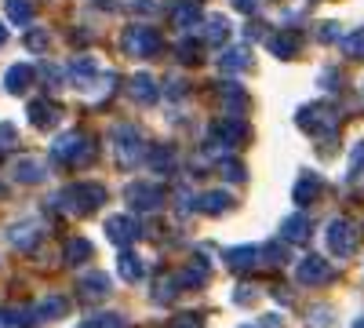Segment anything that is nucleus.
Returning a JSON list of instances; mask_svg holds the SVG:
<instances>
[{
	"instance_id": "obj_1",
	"label": "nucleus",
	"mask_w": 364,
	"mask_h": 328,
	"mask_svg": "<svg viewBox=\"0 0 364 328\" xmlns=\"http://www.w3.org/2000/svg\"><path fill=\"white\" fill-rule=\"evenodd\" d=\"M106 201V190L99 183H77V186H66L63 194L55 197V204L63 208V212L70 216H87V212H95V208Z\"/></svg>"
},
{
	"instance_id": "obj_2",
	"label": "nucleus",
	"mask_w": 364,
	"mask_h": 328,
	"mask_svg": "<svg viewBox=\"0 0 364 328\" xmlns=\"http://www.w3.org/2000/svg\"><path fill=\"white\" fill-rule=\"evenodd\" d=\"M113 150H117V161L124 164V168H135V164L146 157V142H142L139 128L120 125V128L113 132Z\"/></svg>"
},
{
	"instance_id": "obj_3",
	"label": "nucleus",
	"mask_w": 364,
	"mask_h": 328,
	"mask_svg": "<svg viewBox=\"0 0 364 328\" xmlns=\"http://www.w3.org/2000/svg\"><path fill=\"white\" fill-rule=\"evenodd\" d=\"M295 121H299L302 132H310V135H317V139H331V135H336V128H339L336 113L324 110V106H302Z\"/></svg>"
},
{
	"instance_id": "obj_4",
	"label": "nucleus",
	"mask_w": 364,
	"mask_h": 328,
	"mask_svg": "<svg viewBox=\"0 0 364 328\" xmlns=\"http://www.w3.org/2000/svg\"><path fill=\"white\" fill-rule=\"evenodd\" d=\"M124 51L135 55V58H149L161 51V33L154 26H132L124 33Z\"/></svg>"
},
{
	"instance_id": "obj_5",
	"label": "nucleus",
	"mask_w": 364,
	"mask_h": 328,
	"mask_svg": "<svg viewBox=\"0 0 364 328\" xmlns=\"http://www.w3.org/2000/svg\"><path fill=\"white\" fill-rule=\"evenodd\" d=\"M51 157H55L58 164H77V161L91 157V146H87V139H84L80 132H70V135H63V139H55Z\"/></svg>"
},
{
	"instance_id": "obj_6",
	"label": "nucleus",
	"mask_w": 364,
	"mask_h": 328,
	"mask_svg": "<svg viewBox=\"0 0 364 328\" xmlns=\"http://www.w3.org/2000/svg\"><path fill=\"white\" fill-rule=\"evenodd\" d=\"M324 237H328L331 255H339V259H346V255L357 248V230H353V223H346V219H331Z\"/></svg>"
},
{
	"instance_id": "obj_7",
	"label": "nucleus",
	"mask_w": 364,
	"mask_h": 328,
	"mask_svg": "<svg viewBox=\"0 0 364 328\" xmlns=\"http://www.w3.org/2000/svg\"><path fill=\"white\" fill-rule=\"evenodd\" d=\"M124 197L132 201L135 212H157L161 201H164L161 186H154V183H132V186L124 190Z\"/></svg>"
},
{
	"instance_id": "obj_8",
	"label": "nucleus",
	"mask_w": 364,
	"mask_h": 328,
	"mask_svg": "<svg viewBox=\"0 0 364 328\" xmlns=\"http://www.w3.org/2000/svg\"><path fill=\"white\" fill-rule=\"evenodd\" d=\"M248 139V125L240 121V117H226L211 128V146H240Z\"/></svg>"
},
{
	"instance_id": "obj_9",
	"label": "nucleus",
	"mask_w": 364,
	"mask_h": 328,
	"mask_svg": "<svg viewBox=\"0 0 364 328\" xmlns=\"http://www.w3.org/2000/svg\"><path fill=\"white\" fill-rule=\"evenodd\" d=\"M295 277H299L302 285H324V281L336 277V270H331V263H328V259H321V255H306V259L299 263Z\"/></svg>"
},
{
	"instance_id": "obj_10",
	"label": "nucleus",
	"mask_w": 364,
	"mask_h": 328,
	"mask_svg": "<svg viewBox=\"0 0 364 328\" xmlns=\"http://www.w3.org/2000/svg\"><path fill=\"white\" fill-rule=\"evenodd\" d=\"M321 190H324V179H321L317 171H302L299 183H295V190H291V197H295L299 204H314V201L321 197Z\"/></svg>"
},
{
	"instance_id": "obj_11",
	"label": "nucleus",
	"mask_w": 364,
	"mask_h": 328,
	"mask_svg": "<svg viewBox=\"0 0 364 328\" xmlns=\"http://www.w3.org/2000/svg\"><path fill=\"white\" fill-rule=\"evenodd\" d=\"M106 233H109V241H117V245H132V241H139V223L128 219V216H113L106 223Z\"/></svg>"
},
{
	"instance_id": "obj_12",
	"label": "nucleus",
	"mask_w": 364,
	"mask_h": 328,
	"mask_svg": "<svg viewBox=\"0 0 364 328\" xmlns=\"http://www.w3.org/2000/svg\"><path fill=\"white\" fill-rule=\"evenodd\" d=\"M58 121V106L51 99H33L29 102V125L33 128H51Z\"/></svg>"
},
{
	"instance_id": "obj_13",
	"label": "nucleus",
	"mask_w": 364,
	"mask_h": 328,
	"mask_svg": "<svg viewBox=\"0 0 364 328\" xmlns=\"http://www.w3.org/2000/svg\"><path fill=\"white\" fill-rule=\"evenodd\" d=\"M281 237H284V241H291V245L310 241V219L302 216V212L288 216V219H284V226H281Z\"/></svg>"
},
{
	"instance_id": "obj_14",
	"label": "nucleus",
	"mask_w": 364,
	"mask_h": 328,
	"mask_svg": "<svg viewBox=\"0 0 364 328\" xmlns=\"http://www.w3.org/2000/svg\"><path fill=\"white\" fill-rule=\"evenodd\" d=\"M226 263H230V270H237V274L252 270V266L259 263V245H240V248H230V252H226Z\"/></svg>"
},
{
	"instance_id": "obj_15",
	"label": "nucleus",
	"mask_w": 364,
	"mask_h": 328,
	"mask_svg": "<svg viewBox=\"0 0 364 328\" xmlns=\"http://www.w3.org/2000/svg\"><path fill=\"white\" fill-rule=\"evenodd\" d=\"M128 92H132L135 102H157V80L149 73H135L132 84H128Z\"/></svg>"
},
{
	"instance_id": "obj_16",
	"label": "nucleus",
	"mask_w": 364,
	"mask_h": 328,
	"mask_svg": "<svg viewBox=\"0 0 364 328\" xmlns=\"http://www.w3.org/2000/svg\"><path fill=\"white\" fill-rule=\"evenodd\" d=\"M252 66V51L248 48H230L223 58H219V70L223 73H245Z\"/></svg>"
},
{
	"instance_id": "obj_17",
	"label": "nucleus",
	"mask_w": 364,
	"mask_h": 328,
	"mask_svg": "<svg viewBox=\"0 0 364 328\" xmlns=\"http://www.w3.org/2000/svg\"><path fill=\"white\" fill-rule=\"evenodd\" d=\"M171 22H175L178 29H193V26H200V22H204V15H200V8H197V4L182 0V4H175V8H171Z\"/></svg>"
},
{
	"instance_id": "obj_18",
	"label": "nucleus",
	"mask_w": 364,
	"mask_h": 328,
	"mask_svg": "<svg viewBox=\"0 0 364 328\" xmlns=\"http://www.w3.org/2000/svg\"><path fill=\"white\" fill-rule=\"evenodd\" d=\"M33 314L41 321H55V317H66L70 314V300H63V295H48V300H41L33 307Z\"/></svg>"
},
{
	"instance_id": "obj_19",
	"label": "nucleus",
	"mask_w": 364,
	"mask_h": 328,
	"mask_svg": "<svg viewBox=\"0 0 364 328\" xmlns=\"http://www.w3.org/2000/svg\"><path fill=\"white\" fill-rule=\"evenodd\" d=\"M223 106L230 117H240L248 110V95H245V88L240 84H223Z\"/></svg>"
},
{
	"instance_id": "obj_20",
	"label": "nucleus",
	"mask_w": 364,
	"mask_h": 328,
	"mask_svg": "<svg viewBox=\"0 0 364 328\" xmlns=\"http://www.w3.org/2000/svg\"><path fill=\"white\" fill-rule=\"evenodd\" d=\"M154 171H161V175H168L171 168H175V150H168V146H149L146 150V157H142Z\"/></svg>"
},
{
	"instance_id": "obj_21",
	"label": "nucleus",
	"mask_w": 364,
	"mask_h": 328,
	"mask_svg": "<svg viewBox=\"0 0 364 328\" xmlns=\"http://www.w3.org/2000/svg\"><path fill=\"white\" fill-rule=\"evenodd\" d=\"M29 80H33V70H29L26 63H18V66H11L8 73H4V88L11 95H22L26 88H29Z\"/></svg>"
},
{
	"instance_id": "obj_22",
	"label": "nucleus",
	"mask_w": 364,
	"mask_h": 328,
	"mask_svg": "<svg viewBox=\"0 0 364 328\" xmlns=\"http://www.w3.org/2000/svg\"><path fill=\"white\" fill-rule=\"evenodd\" d=\"M226 37H230V22H226L223 15H211V18H208V29H204V44H208V48H223Z\"/></svg>"
},
{
	"instance_id": "obj_23",
	"label": "nucleus",
	"mask_w": 364,
	"mask_h": 328,
	"mask_svg": "<svg viewBox=\"0 0 364 328\" xmlns=\"http://www.w3.org/2000/svg\"><path fill=\"white\" fill-rule=\"evenodd\" d=\"M230 204H233V197H230L226 190H211V194H204V197H200V204H197V208H200L204 216H223Z\"/></svg>"
},
{
	"instance_id": "obj_24",
	"label": "nucleus",
	"mask_w": 364,
	"mask_h": 328,
	"mask_svg": "<svg viewBox=\"0 0 364 328\" xmlns=\"http://www.w3.org/2000/svg\"><path fill=\"white\" fill-rule=\"evenodd\" d=\"M80 295H84V300H106V295H109V277L106 274H87L80 281Z\"/></svg>"
},
{
	"instance_id": "obj_25",
	"label": "nucleus",
	"mask_w": 364,
	"mask_h": 328,
	"mask_svg": "<svg viewBox=\"0 0 364 328\" xmlns=\"http://www.w3.org/2000/svg\"><path fill=\"white\" fill-rule=\"evenodd\" d=\"M299 44H302L299 33H277V37H269V51L277 55V58H291L299 51Z\"/></svg>"
},
{
	"instance_id": "obj_26",
	"label": "nucleus",
	"mask_w": 364,
	"mask_h": 328,
	"mask_svg": "<svg viewBox=\"0 0 364 328\" xmlns=\"http://www.w3.org/2000/svg\"><path fill=\"white\" fill-rule=\"evenodd\" d=\"M8 237H11V245H18L22 252H29V248H37L41 230H37V226H11V230H8Z\"/></svg>"
},
{
	"instance_id": "obj_27",
	"label": "nucleus",
	"mask_w": 364,
	"mask_h": 328,
	"mask_svg": "<svg viewBox=\"0 0 364 328\" xmlns=\"http://www.w3.org/2000/svg\"><path fill=\"white\" fill-rule=\"evenodd\" d=\"M15 179H18V183H41V179H44L41 161H33V157H22V161H15Z\"/></svg>"
},
{
	"instance_id": "obj_28",
	"label": "nucleus",
	"mask_w": 364,
	"mask_h": 328,
	"mask_svg": "<svg viewBox=\"0 0 364 328\" xmlns=\"http://www.w3.org/2000/svg\"><path fill=\"white\" fill-rule=\"evenodd\" d=\"M95 73H99V66L91 63V58H77V63L70 66V77H73L77 88H87L91 80H95Z\"/></svg>"
},
{
	"instance_id": "obj_29",
	"label": "nucleus",
	"mask_w": 364,
	"mask_h": 328,
	"mask_svg": "<svg viewBox=\"0 0 364 328\" xmlns=\"http://www.w3.org/2000/svg\"><path fill=\"white\" fill-rule=\"evenodd\" d=\"M4 11L15 26H29V18H33V0H8Z\"/></svg>"
},
{
	"instance_id": "obj_30",
	"label": "nucleus",
	"mask_w": 364,
	"mask_h": 328,
	"mask_svg": "<svg viewBox=\"0 0 364 328\" xmlns=\"http://www.w3.org/2000/svg\"><path fill=\"white\" fill-rule=\"evenodd\" d=\"M117 270H120V277H124V281H139L142 277V263H139V255L124 252V255L117 259Z\"/></svg>"
},
{
	"instance_id": "obj_31",
	"label": "nucleus",
	"mask_w": 364,
	"mask_h": 328,
	"mask_svg": "<svg viewBox=\"0 0 364 328\" xmlns=\"http://www.w3.org/2000/svg\"><path fill=\"white\" fill-rule=\"evenodd\" d=\"M84 259H91V241L77 237V241H70V245H66V263H70V266H80Z\"/></svg>"
},
{
	"instance_id": "obj_32",
	"label": "nucleus",
	"mask_w": 364,
	"mask_h": 328,
	"mask_svg": "<svg viewBox=\"0 0 364 328\" xmlns=\"http://www.w3.org/2000/svg\"><path fill=\"white\" fill-rule=\"evenodd\" d=\"M343 51H346L350 58H364V26L353 29L350 37H343Z\"/></svg>"
},
{
	"instance_id": "obj_33",
	"label": "nucleus",
	"mask_w": 364,
	"mask_h": 328,
	"mask_svg": "<svg viewBox=\"0 0 364 328\" xmlns=\"http://www.w3.org/2000/svg\"><path fill=\"white\" fill-rule=\"evenodd\" d=\"M80 328H128V324H124L120 314H99V317H91L87 324H80Z\"/></svg>"
},
{
	"instance_id": "obj_34",
	"label": "nucleus",
	"mask_w": 364,
	"mask_h": 328,
	"mask_svg": "<svg viewBox=\"0 0 364 328\" xmlns=\"http://www.w3.org/2000/svg\"><path fill=\"white\" fill-rule=\"evenodd\" d=\"M259 259H266L269 266H281L288 259V248L284 245H266V248H259Z\"/></svg>"
},
{
	"instance_id": "obj_35",
	"label": "nucleus",
	"mask_w": 364,
	"mask_h": 328,
	"mask_svg": "<svg viewBox=\"0 0 364 328\" xmlns=\"http://www.w3.org/2000/svg\"><path fill=\"white\" fill-rule=\"evenodd\" d=\"M48 44H51V37L44 33V29H29V33H26V48L29 51L41 55V51H48Z\"/></svg>"
},
{
	"instance_id": "obj_36",
	"label": "nucleus",
	"mask_w": 364,
	"mask_h": 328,
	"mask_svg": "<svg viewBox=\"0 0 364 328\" xmlns=\"http://www.w3.org/2000/svg\"><path fill=\"white\" fill-rule=\"evenodd\" d=\"M204 48V41L197 44V41H182L178 44V58H182V63H197V51Z\"/></svg>"
},
{
	"instance_id": "obj_37",
	"label": "nucleus",
	"mask_w": 364,
	"mask_h": 328,
	"mask_svg": "<svg viewBox=\"0 0 364 328\" xmlns=\"http://www.w3.org/2000/svg\"><path fill=\"white\" fill-rule=\"evenodd\" d=\"M223 175L230 179V183H245V164L240 161H223Z\"/></svg>"
},
{
	"instance_id": "obj_38",
	"label": "nucleus",
	"mask_w": 364,
	"mask_h": 328,
	"mask_svg": "<svg viewBox=\"0 0 364 328\" xmlns=\"http://www.w3.org/2000/svg\"><path fill=\"white\" fill-rule=\"evenodd\" d=\"M124 11H132V15H149V11H154V0H124Z\"/></svg>"
},
{
	"instance_id": "obj_39",
	"label": "nucleus",
	"mask_w": 364,
	"mask_h": 328,
	"mask_svg": "<svg viewBox=\"0 0 364 328\" xmlns=\"http://www.w3.org/2000/svg\"><path fill=\"white\" fill-rule=\"evenodd\" d=\"M328 314H331L328 307H314L310 310V328H328Z\"/></svg>"
},
{
	"instance_id": "obj_40",
	"label": "nucleus",
	"mask_w": 364,
	"mask_h": 328,
	"mask_svg": "<svg viewBox=\"0 0 364 328\" xmlns=\"http://www.w3.org/2000/svg\"><path fill=\"white\" fill-rule=\"evenodd\" d=\"M200 324H204V321H200L197 314H178L171 328H200Z\"/></svg>"
},
{
	"instance_id": "obj_41",
	"label": "nucleus",
	"mask_w": 364,
	"mask_h": 328,
	"mask_svg": "<svg viewBox=\"0 0 364 328\" xmlns=\"http://www.w3.org/2000/svg\"><path fill=\"white\" fill-rule=\"evenodd\" d=\"M41 77L48 80V88H55V80H63V70L51 66V63H44V66H41Z\"/></svg>"
},
{
	"instance_id": "obj_42",
	"label": "nucleus",
	"mask_w": 364,
	"mask_h": 328,
	"mask_svg": "<svg viewBox=\"0 0 364 328\" xmlns=\"http://www.w3.org/2000/svg\"><path fill=\"white\" fill-rule=\"evenodd\" d=\"M0 328H22L18 314L15 310H0Z\"/></svg>"
},
{
	"instance_id": "obj_43",
	"label": "nucleus",
	"mask_w": 364,
	"mask_h": 328,
	"mask_svg": "<svg viewBox=\"0 0 364 328\" xmlns=\"http://www.w3.org/2000/svg\"><path fill=\"white\" fill-rule=\"evenodd\" d=\"M321 80H324L328 92H339V70H324V73H321Z\"/></svg>"
},
{
	"instance_id": "obj_44",
	"label": "nucleus",
	"mask_w": 364,
	"mask_h": 328,
	"mask_svg": "<svg viewBox=\"0 0 364 328\" xmlns=\"http://www.w3.org/2000/svg\"><path fill=\"white\" fill-rule=\"evenodd\" d=\"M15 142V125H0V150Z\"/></svg>"
},
{
	"instance_id": "obj_45",
	"label": "nucleus",
	"mask_w": 364,
	"mask_h": 328,
	"mask_svg": "<svg viewBox=\"0 0 364 328\" xmlns=\"http://www.w3.org/2000/svg\"><path fill=\"white\" fill-rule=\"evenodd\" d=\"M230 4H233L237 11H245V15H252V11L259 8V0H230Z\"/></svg>"
},
{
	"instance_id": "obj_46",
	"label": "nucleus",
	"mask_w": 364,
	"mask_h": 328,
	"mask_svg": "<svg viewBox=\"0 0 364 328\" xmlns=\"http://www.w3.org/2000/svg\"><path fill=\"white\" fill-rule=\"evenodd\" d=\"M321 41H339V26H336V22H324V29H321Z\"/></svg>"
},
{
	"instance_id": "obj_47",
	"label": "nucleus",
	"mask_w": 364,
	"mask_h": 328,
	"mask_svg": "<svg viewBox=\"0 0 364 328\" xmlns=\"http://www.w3.org/2000/svg\"><path fill=\"white\" fill-rule=\"evenodd\" d=\"M4 41H8V29H4V26H0V44H4Z\"/></svg>"
},
{
	"instance_id": "obj_48",
	"label": "nucleus",
	"mask_w": 364,
	"mask_h": 328,
	"mask_svg": "<svg viewBox=\"0 0 364 328\" xmlns=\"http://www.w3.org/2000/svg\"><path fill=\"white\" fill-rule=\"evenodd\" d=\"M350 328H364V317H357V321H353V324H350Z\"/></svg>"
}]
</instances>
